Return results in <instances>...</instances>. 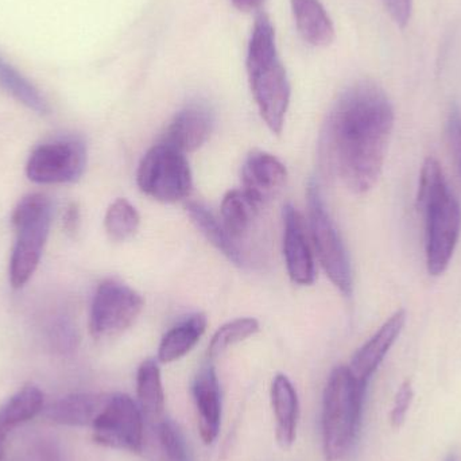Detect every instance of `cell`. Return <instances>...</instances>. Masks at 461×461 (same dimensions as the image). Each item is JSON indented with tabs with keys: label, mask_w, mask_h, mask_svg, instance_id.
Segmentation results:
<instances>
[{
	"label": "cell",
	"mask_w": 461,
	"mask_h": 461,
	"mask_svg": "<svg viewBox=\"0 0 461 461\" xmlns=\"http://www.w3.org/2000/svg\"><path fill=\"white\" fill-rule=\"evenodd\" d=\"M43 406V394L34 384H27L0 406V461H3L8 436L15 428L34 419Z\"/></svg>",
	"instance_id": "18"
},
{
	"label": "cell",
	"mask_w": 461,
	"mask_h": 461,
	"mask_svg": "<svg viewBox=\"0 0 461 461\" xmlns=\"http://www.w3.org/2000/svg\"><path fill=\"white\" fill-rule=\"evenodd\" d=\"M157 436L167 461H191L185 438L172 421H159L157 425Z\"/></svg>",
	"instance_id": "27"
},
{
	"label": "cell",
	"mask_w": 461,
	"mask_h": 461,
	"mask_svg": "<svg viewBox=\"0 0 461 461\" xmlns=\"http://www.w3.org/2000/svg\"><path fill=\"white\" fill-rule=\"evenodd\" d=\"M284 257L287 274L294 284L301 286L313 284L316 267L305 221L290 204L284 207Z\"/></svg>",
	"instance_id": "11"
},
{
	"label": "cell",
	"mask_w": 461,
	"mask_h": 461,
	"mask_svg": "<svg viewBox=\"0 0 461 461\" xmlns=\"http://www.w3.org/2000/svg\"><path fill=\"white\" fill-rule=\"evenodd\" d=\"M308 208L309 232L320 265L330 282L349 297L354 289V276L348 251L325 207L319 184L313 180L308 186Z\"/></svg>",
	"instance_id": "6"
},
{
	"label": "cell",
	"mask_w": 461,
	"mask_h": 461,
	"mask_svg": "<svg viewBox=\"0 0 461 461\" xmlns=\"http://www.w3.org/2000/svg\"><path fill=\"white\" fill-rule=\"evenodd\" d=\"M213 130V115L207 105L194 103L176 113L165 131L162 142L177 149L181 153L199 150Z\"/></svg>",
	"instance_id": "14"
},
{
	"label": "cell",
	"mask_w": 461,
	"mask_h": 461,
	"mask_svg": "<svg viewBox=\"0 0 461 461\" xmlns=\"http://www.w3.org/2000/svg\"><path fill=\"white\" fill-rule=\"evenodd\" d=\"M414 390L411 381H405L398 389L395 395L394 405H393L392 414H390V422L394 429L402 427L408 416L409 409L413 402Z\"/></svg>",
	"instance_id": "28"
},
{
	"label": "cell",
	"mask_w": 461,
	"mask_h": 461,
	"mask_svg": "<svg viewBox=\"0 0 461 461\" xmlns=\"http://www.w3.org/2000/svg\"><path fill=\"white\" fill-rule=\"evenodd\" d=\"M0 86L14 99L26 105L29 110L35 111L41 115L49 113L48 102L42 94L35 88L34 84L30 83L22 73H19L2 57H0Z\"/></svg>",
	"instance_id": "24"
},
{
	"label": "cell",
	"mask_w": 461,
	"mask_h": 461,
	"mask_svg": "<svg viewBox=\"0 0 461 461\" xmlns=\"http://www.w3.org/2000/svg\"><path fill=\"white\" fill-rule=\"evenodd\" d=\"M78 224H80V210H78L77 204L73 203L65 212L64 227L67 232L75 233L78 230Z\"/></svg>",
	"instance_id": "31"
},
{
	"label": "cell",
	"mask_w": 461,
	"mask_h": 461,
	"mask_svg": "<svg viewBox=\"0 0 461 461\" xmlns=\"http://www.w3.org/2000/svg\"><path fill=\"white\" fill-rule=\"evenodd\" d=\"M263 0H232L233 7L238 8L239 11L249 13V11L257 10L260 7Z\"/></svg>",
	"instance_id": "32"
},
{
	"label": "cell",
	"mask_w": 461,
	"mask_h": 461,
	"mask_svg": "<svg viewBox=\"0 0 461 461\" xmlns=\"http://www.w3.org/2000/svg\"><path fill=\"white\" fill-rule=\"evenodd\" d=\"M287 180L285 165L273 154L254 150L247 156L241 167V183L247 194L263 204L274 199Z\"/></svg>",
	"instance_id": "13"
},
{
	"label": "cell",
	"mask_w": 461,
	"mask_h": 461,
	"mask_svg": "<svg viewBox=\"0 0 461 461\" xmlns=\"http://www.w3.org/2000/svg\"><path fill=\"white\" fill-rule=\"evenodd\" d=\"M246 68L249 89L263 122L273 134H281L292 91L286 69L276 50L273 24L265 14L255 19L247 49Z\"/></svg>",
	"instance_id": "3"
},
{
	"label": "cell",
	"mask_w": 461,
	"mask_h": 461,
	"mask_svg": "<svg viewBox=\"0 0 461 461\" xmlns=\"http://www.w3.org/2000/svg\"><path fill=\"white\" fill-rule=\"evenodd\" d=\"M366 386L348 367H336L328 379L322 400V449L325 459L338 461L354 444L362 417Z\"/></svg>",
	"instance_id": "4"
},
{
	"label": "cell",
	"mask_w": 461,
	"mask_h": 461,
	"mask_svg": "<svg viewBox=\"0 0 461 461\" xmlns=\"http://www.w3.org/2000/svg\"><path fill=\"white\" fill-rule=\"evenodd\" d=\"M204 313H194L167 330L158 347V362L173 363L188 355L207 330Z\"/></svg>",
	"instance_id": "20"
},
{
	"label": "cell",
	"mask_w": 461,
	"mask_h": 461,
	"mask_svg": "<svg viewBox=\"0 0 461 461\" xmlns=\"http://www.w3.org/2000/svg\"><path fill=\"white\" fill-rule=\"evenodd\" d=\"M260 203L244 189L230 191L221 203V223L235 240L240 241L252 227Z\"/></svg>",
	"instance_id": "22"
},
{
	"label": "cell",
	"mask_w": 461,
	"mask_h": 461,
	"mask_svg": "<svg viewBox=\"0 0 461 461\" xmlns=\"http://www.w3.org/2000/svg\"><path fill=\"white\" fill-rule=\"evenodd\" d=\"M194 402L199 416L200 436L204 444L215 443L221 424V393L218 374L211 363L203 366L194 381Z\"/></svg>",
	"instance_id": "15"
},
{
	"label": "cell",
	"mask_w": 461,
	"mask_h": 461,
	"mask_svg": "<svg viewBox=\"0 0 461 461\" xmlns=\"http://www.w3.org/2000/svg\"><path fill=\"white\" fill-rule=\"evenodd\" d=\"M186 212L196 229L200 230L205 239L224 257L229 258L235 265H246V252L240 249L239 241L230 235L229 230L224 229L223 223L219 221L211 211H208V208L200 203H189L186 205Z\"/></svg>",
	"instance_id": "21"
},
{
	"label": "cell",
	"mask_w": 461,
	"mask_h": 461,
	"mask_svg": "<svg viewBox=\"0 0 461 461\" xmlns=\"http://www.w3.org/2000/svg\"><path fill=\"white\" fill-rule=\"evenodd\" d=\"M406 311L400 309L395 312L375 333L373 338L357 349L352 357L349 371L354 378L363 386H367L368 381L378 370L397 339L400 338L406 324Z\"/></svg>",
	"instance_id": "12"
},
{
	"label": "cell",
	"mask_w": 461,
	"mask_h": 461,
	"mask_svg": "<svg viewBox=\"0 0 461 461\" xmlns=\"http://www.w3.org/2000/svg\"><path fill=\"white\" fill-rule=\"evenodd\" d=\"M444 461H459V460H457L456 455L449 454L448 456H447L446 460H444Z\"/></svg>",
	"instance_id": "33"
},
{
	"label": "cell",
	"mask_w": 461,
	"mask_h": 461,
	"mask_svg": "<svg viewBox=\"0 0 461 461\" xmlns=\"http://www.w3.org/2000/svg\"><path fill=\"white\" fill-rule=\"evenodd\" d=\"M394 122L389 96L371 81H357L336 100L322 145L330 169L349 191L366 194L378 183Z\"/></svg>",
	"instance_id": "1"
},
{
	"label": "cell",
	"mask_w": 461,
	"mask_h": 461,
	"mask_svg": "<svg viewBox=\"0 0 461 461\" xmlns=\"http://www.w3.org/2000/svg\"><path fill=\"white\" fill-rule=\"evenodd\" d=\"M110 394H73L46 409V417L65 427H92L107 403Z\"/></svg>",
	"instance_id": "17"
},
{
	"label": "cell",
	"mask_w": 461,
	"mask_h": 461,
	"mask_svg": "<svg viewBox=\"0 0 461 461\" xmlns=\"http://www.w3.org/2000/svg\"><path fill=\"white\" fill-rule=\"evenodd\" d=\"M142 309L140 293L115 279H105L92 301L89 332L95 339L115 338L137 321Z\"/></svg>",
	"instance_id": "8"
},
{
	"label": "cell",
	"mask_w": 461,
	"mask_h": 461,
	"mask_svg": "<svg viewBox=\"0 0 461 461\" xmlns=\"http://www.w3.org/2000/svg\"><path fill=\"white\" fill-rule=\"evenodd\" d=\"M137 395L143 416L149 420H161L165 408V394L161 370L157 360H145L138 368Z\"/></svg>",
	"instance_id": "23"
},
{
	"label": "cell",
	"mask_w": 461,
	"mask_h": 461,
	"mask_svg": "<svg viewBox=\"0 0 461 461\" xmlns=\"http://www.w3.org/2000/svg\"><path fill=\"white\" fill-rule=\"evenodd\" d=\"M259 330V322L251 317L236 319L227 322L223 327L216 330L212 336L210 347H208V357L211 359L223 354L229 347L240 343L254 336Z\"/></svg>",
	"instance_id": "26"
},
{
	"label": "cell",
	"mask_w": 461,
	"mask_h": 461,
	"mask_svg": "<svg viewBox=\"0 0 461 461\" xmlns=\"http://www.w3.org/2000/svg\"><path fill=\"white\" fill-rule=\"evenodd\" d=\"M86 146L78 138H59L38 146L26 165L37 184H69L80 180L86 167Z\"/></svg>",
	"instance_id": "10"
},
{
	"label": "cell",
	"mask_w": 461,
	"mask_h": 461,
	"mask_svg": "<svg viewBox=\"0 0 461 461\" xmlns=\"http://www.w3.org/2000/svg\"><path fill=\"white\" fill-rule=\"evenodd\" d=\"M140 226V213L126 199L115 200L105 212L104 229L111 240H129L137 233Z\"/></svg>",
	"instance_id": "25"
},
{
	"label": "cell",
	"mask_w": 461,
	"mask_h": 461,
	"mask_svg": "<svg viewBox=\"0 0 461 461\" xmlns=\"http://www.w3.org/2000/svg\"><path fill=\"white\" fill-rule=\"evenodd\" d=\"M295 26L312 46H328L335 40L332 19L320 0H290Z\"/></svg>",
	"instance_id": "19"
},
{
	"label": "cell",
	"mask_w": 461,
	"mask_h": 461,
	"mask_svg": "<svg viewBox=\"0 0 461 461\" xmlns=\"http://www.w3.org/2000/svg\"><path fill=\"white\" fill-rule=\"evenodd\" d=\"M447 143L461 184V115L455 110L447 123Z\"/></svg>",
	"instance_id": "29"
},
{
	"label": "cell",
	"mask_w": 461,
	"mask_h": 461,
	"mask_svg": "<svg viewBox=\"0 0 461 461\" xmlns=\"http://www.w3.org/2000/svg\"><path fill=\"white\" fill-rule=\"evenodd\" d=\"M91 428L100 446L132 454L142 451L143 413L129 395L110 394Z\"/></svg>",
	"instance_id": "9"
},
{
	"label": "cell",
	"mask_w": 461,
	"mask_h": 461,
	"mask_svg": "<svg viewBox=\"0 0 461 461\" xmlns=\"http://www.w3.org/2000/svg\"><path fill=\"white\" fill-rule=\"evenodd\" d=\"M390 18L401 29L408 26L413 11V0H382Z\"/></svg>",
	"instance_id": "30"
},
{
	"label": "cell",
	"mask_w": 461,
	"mask_h": 461,
	"mask_svg": "<svg viewBox=\"0 0 461 461\" xmlns=\"http://www.w3.org/2000/svg\"><path fill=\"white\" fill-rule=\"evenodd\" d=\"M417 210L424 219L428 273L441 276L448 268L459 243L461 207L435 158H427L422 165Z\"/></svg>",
	"instance_id": "2"
},
{
	"label": "cell",
	"mask_w": 461,
	"mask_h": 461,
	"mask_svg": "<svg viewBox=\"0 0 461 461\" xmlns=\"http://www.w3.org/2000/svg\"><path fill=\"white\" fill-rule=\"evenodd\" d=\"M53 207L45 194H27L14 208L15 243L10 260V282L19 289L32 278L40 265L43 247L50 232Z\"/></svg>",
	"instance_id": "5"
},
{
	"label": "cell",
	"mask_w": 461,
	"mask_h": 461,
	"mask_svg": "<svg viewBox=\"0 0 461 461\" xmlns=\"http://www.w3.org/2000/svg\"><path fill=\"white\" fill-rule=\"evenodd\" d=\"M271 403L276 416V441L282 448H289L297 436L298 406L297 392L290 379L278 374L271 384Z\"/></svg>",
	"instance_id": "16"
},
{
	"label": "cell",
	"mask_w": 461,
	"mask_h": 461,
	"mask_svg": "<svg viewBox=\"0 0 461 461\" xmlns=\"http://www.w3.org/2000/svg\"><path fill=\"white\" fill-rule=\"evenodd\" d=\"M137 183L146 196L169 204L188 196L194 178L185 154L161 142L143 157Z\"/></svg>",
	"instance_id": "7"
}]
</instances>
